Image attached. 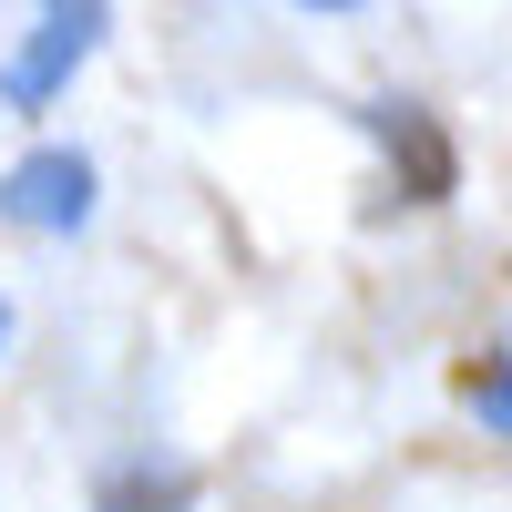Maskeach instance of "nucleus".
I'll use <instances>...</instances> for the list:
<instances>
[{
    "label": "nucleus",
    "mask_w": 512,
    "mask_h": 512,
    "mask_svg": "<svg viewBox=\"0 0 512 512\" xmlns=\"http://www.w3.org/2000/svg\"><path fill=\"white\" fill-rule=\"evenodd\" d=\"M103 31H113V0H52L41 31L0 62V103H11V113H52L72 93V72L103 52Z\"/></svg>",
    "instance_id": "nucleus-1"
},
{
    "label": "nucleus",
    "mask_w": 512,
    "mask_h": 512,
    "mask_svg": "<svg viewBox=\"0 0 512 512\" xmlns=\"http://www.w3.org/2000/svg\"><path fill=\"white\" fill-rule=\"evenodd\" d=\"M103 205V175L82 144H31L11 175H0V216H11L21 236H82Z\"/></svg>",
    "instance_id": "nucleus-2"
},
{
    "label": "nucleus",
    "mask_w": 512,
    "mask_h": 512,
    "mask_svg": "<svg viewBox=\"0 0 512 512\" xmlns=\"http://www.w3.org/2000/svg\"><path fill=\"white\" fill-rule=\"evenodd\" d=\"M359 123L379 134V154H390V175H400V195H410V205H441V195L461 185V164H451V134H441V113H420V103H369Z\"/></svg>",
    "instance_id": "nucleus-3"
},
{
    "label": "nucleus",
    "mask_w": 512,
    "mask_h": 512,
    "mask_svg": "<svg viewBox=\"0 0 512 512\" xmlns=\"http://www.w3.org/2000/svg\"><path fill=\"white\" fill-rule=\"evenodd\" d=\"M93 512H195V482L175 472V461H123V472H103V492H93Z\"/></svg>",
    "instance_id": "nucleus-4"
},
{
    "label": "nucleus",
    "mask_w": 512,
    "mask_h": 512,
    "mask_svg": "<svg viewBox=\"0 0 512 512\" xmlns=\"http://www.w3.org/2000/svg\"><path fill=\"white\" fill-rule=\"evenodd\" d=\"M461 400L482 410V431H502V441H512V328L492 338V359H482L472 379H461Z\"/></svg>",
    "instance_id": "nucleus-5"
},
{
    "label": "nucleus",
    "mask_w": 512,
    "mask_h": 512,
    "mask_svg": "<svg viewBox=\"0 0 512 512\" xmlns=\"http://www.w3.org/2000/svg\"><path fill=\"white\" fill-rule=\"evenodd\" d=\"M287 11H359V0H287Z\"/></svg>",
    "instance_id": "nucleus-6"
},
{
    "label": "nucleus",
    "mask_w": 512,
    "mask_h": 512,
    "mask_svg": "<svg viewBox=\"0 0 512 512\" xmlns=\"http://www.w3.org/2000/svg\"><path fill=\"white\" fill-rule=\"evenodd\" d=\"M0 338H11V308H0Z\"/></svg>",
    "instance_id": "nucleus-7"
}]
</instances>
